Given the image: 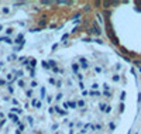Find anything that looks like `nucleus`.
Segmentation results:
<instances>
[]
</instances>
